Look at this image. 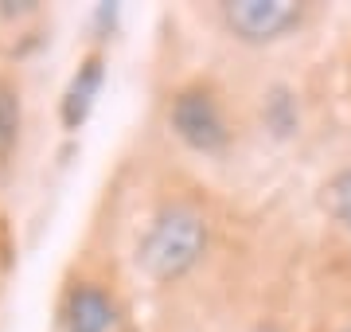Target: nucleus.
<instances>
[{
    "instance_id": "nucleus-5",
    "label": "nucleus",
    "mask_w": 351,
    "mask_h": 332,
    "mask_svg": "<svg viewBox=\"0 0 351 332\" xmlns=\"http://www.w3.org/2000/svg\"><path fill=\"white\" fill-rule=\"evenodd\" d=\"M101 78H106L101 59H86V63L75 71V78H71V86H66V94H63L66 129H78L86 121V114L94 110V98H98V90H101Z\"/></svg>"
},
{
    "instance_id": "nucleus-2",
    "label": "nucleus",
    "mask_w": 351,
    "mask_h": 332,
    "mask_svg": "<svg viewBox=\"0 0 351 332\" xmlns=\"http://www.w3.org/2000/svg\"><path fill=\"white\" fill-rule=\"evenodd\" d=\"M168 121H172L176 137L188 141L191 149L199 153H215L226 145V121L219 102L211 98V90H184L176 94L172 110H168Z\"/></svg>"
},
{
    "instance_id": "nucleus-6",
    "label": "nucleus",
    "mask_w": 351,
    "mask_h": 332,
    "mask_svg": "<svg viewBox=\"0 0 351 332\" xmlns=\"http://www.w3.org/2000/svg\"><path fill=\"white\" fill-rule=\"evenodd\" d=\"M324 204H328V211H332V215L351 230V168H348V172H339V176L328 184Z\"/></svg>"
},
{
    "instance_id": "nucleus-1",
    "label": "nucleus",
    "mask_w": 351,
    "mask_h": 332,
    "mask_svg": "<svg viewBox=\"0 0 351 332\" xmlns=\"http://www.w3.org/2000/svg\"><path fill=\"white\" fill-rule=\"evenodd\" d=\"M207 246V223L191 207H168L141 243V266L152 281L184 278Z\"/></svg>"
},
{
    "instance_id": "nucleus-3",
    "label": "nucleus",
    "mask_w": 351,
    "mask_h": 332,
    "mask_svg": "<svg viewBox=\"0 0 351 332\" xmlns=\"http://www.w3.org/2000/svg\"><path fill=\"white\" fill-rule=\"evenodd\" d=\"M297 20H301V4H293V0H234V4H226L230 32L250 39V43L277 39Z\"/></svg>"
},
{
    "instance_id": "nucleus-8",
    "label": "nucleus",
    "mask_w": 351,
    "mask_h": 332,
    "mask_svg": "<svg viewBox=\"0 0 351 332\" xmlns=\"http://www.w3.org/2000/svg\"><path fill=\"white\" fill-rule=\"evenodd\" d=\"M258 332H274V329H258Z\"/></svg>"
},
{
    "instance_id": "nucleus-7",
    "label": "nucleus",
    "mask_w": 351,
    "mask_h": 332,
    "mask_svg": "<svg viewBox=\"0 0 351 332\" xmlns=\"http://www.w3.org/2000/svg\"><path fill=\"white\" fill-rule=\"evenodd\" d=\"M16 129H20V102H16L12 90L0 82V153H8V149H12Z\"/></svg>"
},
{
    "instance_id": "nucleus-4",
    "label": "nucleus",
    "mask_w": 351,
    "mask_h": 332,
    "mask_svg": "<svg viewBox=\"0 0 351 332\" xmlns=\"http://www.w3.org/2000/svg\"><path fill=\"white\" fill-rule=\"evenodd\" d=\"M117 309L98 285H75L66 297V332H113Z\"/></svg>"
}]
</instances>
